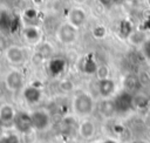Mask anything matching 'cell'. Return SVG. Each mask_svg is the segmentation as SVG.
<instances>
[{
	"label": "cell",
	"instance_id": "obj_20",
	"mask_svg": "<svg viewBox=\"0 0 150 143\" xmlns=\"http://www.w3.org/2000/svg\"><path fill=\"white\" fill-rule=\"evenodd\" d=\"M52 52H53V48H52L50 45H48V43L41 45V46L39 47V50H38L39 55L42 56V57H48V56L52 54Z\"/></svg>",
	"mask_w": 150,
	"mask_h": 143
},
{
	"label": "cell",
	"instance_id": "obj_7",
	"mask_svg": "<svg viewBox=\"0 0 150 143\" xmlns=\"http://www.w3.org/2000/svg\"><path fill=\"white\" fill-rule=\"evenodd\" d=\"M5 56L8 60V62H11L12 64H20L25 61L23 49L19 46H15V45H12V46L6 48Z\"/></svg>",
	"mask_w": 150,
	"mask_h": 143
},
{
	"label": "cell",
	"instance_id": "obj_6",
	"mask_svg": "<svg viewBox=\"0 0 150 143\" xmlns=\"http://www.w3.org/2000/svg\"><path fill=\"white\" fill-rule=\"evenodd\" d=\"M5 84L8 90L18 91L23 84V76L19 70H11L5 79Z\"/></svg>",
	"mask_w": 150,
	"mask_h": 143
},
{
	"label": "cell",
	"instance_id": "obj_9",
	"mask_svg": "<svg viewBox=\"0 0 150 143\" xmlns=\"http://www.w3.org/2000/svg\"><path fill=\"white\" fill-rule=\"evenodd\" d=\"M97 91L103 98L110 97L115 93V82L111 79H104V80H98L97 83Z\"/></svg>",
	"mask_w": 150,
	"mask_h": 143
},
{
	"label": "cell",
	"instance_id": "obj_24",
	"mask_svg": "<svg viewBox=\"0 0 150 143\" xmlns=\"http://www.w3.org/2000/svg\"><path fill=\"white\" fill-rule=\"evenodd\" d=\"M86 1H87V0H74V2L80 4V5H81V4H83V2H86Z\"/></svg>",
	"mask_w": 150,
	"mask_h": 143
},
{
	"label": "cell",
	"instance_id": "obj_2",
	"mask_svg": "<svg viewBox=\"0 0 150 143\" xmlns=\"http://www.w3.org/2000/svg\"><path fill=\"white\" fill-rule=\"evenodd\" d=\"M116 113H128L134 107V96L131 93L124 90L112 98Z\"/></svg>",
	"mask_w": 150,
	"mask_h": 143
},
{
	"label": "cell",
	"instance_id": "obj_5",
	"mask_svg": "<svg viewBox=\"0 0 150 143\" xmlns=\"http://www.w3.org/2000/svg\"><path fill=\"white\" fill-rule=\"evenodd\" d=\"M32 117V123H33V129L42 131L46 130L49 124H50V116L46 110L38 109L30 114Z\"/></svg>",
	"mask_w": 150,
	"mask_h": 143
},
{
	"label": "cell",
	"instance_id": "obj_4",
	"mask_svg": "<svg viewBox=\"0 0 150 143\" xmlns=\"http://www.w3.org/2000/svg\"><path fill=\"white\" fill-rule=\"evenodd\" d=\"M56 35H57V39L64 43V45H69V43H73L75 40H76V36H77V28L74 27L71 23L69 22H66V23H62L57 32H56Z\"/></svg>",
	"mask_w": 150,
	"mask_h": 143
},
{
	"label": "cell",
	"instance_id": "obj_1",
	"mask_svg": "<svg viewBox=\"0 0 150 143\" xmlns=\"http://www.w3.org/2000/svg\"><path fill=\"white\" fill-rule=\"evenodd\" d=\"M73 109L80 116H89L94 110V100L88 93H79L73 98Z\"/></svg>",
	"mask_w": 150,
	"mask_h": 143
},
{
	"label": "cell",
	"instance_id": "obj_25",
	"mask_svg": "<svg viewBox=\"0 0 150 143\" xmlns=\"http://www.w3.org/2000/svg\"><path fill=\"white\" fill-rule=\"evenodd\" d=\"M2 128H4V123L0 121V134H1V131H2Z\"/></svg>",
	"mask_w": 150,
	"mask_h": 143
},
{
	"label": "cell",
	"instance_id": "obj_8",
	"mask_svg": "<svg viewBox=\"0 0 150 143\" xmlns=\"http://www.w3.org/2000/svg\"><path fill=\"white\" fill-rule=\"evenodd\" d=\"M68 20H69V23H71L74 27L79 28L81 27L86 20H87V15H86V12L80 8V7H74L69 11V14H68Z\"/></svg>",
	"mask_w": 150,
	"mask_h": 143
},
{
	"label": "cell",
	"instance_id": "obj_3",
	"mask_svg": "<svg viewBox=\"0 0 150 143\" xmlns=\"http://www.w3.org/2000/svg\"><path fill=\"white\" fill-rule=\"evenodd\" d=\"M13 125L19 132L29 134L33 130V123H32L30 114L25 113V111L16 113L15 117H14V121H13Z\"/></svg>",
	"mask_w": 150,
	"mask_h": 143
},
{
	"label": "cell",
	"instance_id": "obj_13",
	"mask_svg": "<svg viewBox=\"0 0 150 143\" xmlns=\"http://www.w3.org/2000/svg\"><path fill=\"white\" fill-rule=\"evenodd\" d=\"M22 35L23 38L28 41V42H32V43H35L40 40V36H41V33H40V29L34 26V25H29V26H26L22 30Z\"/></svg>",
	"mask_w": 150,
	"mask_h": 143
},
{
	"label": "cell",
	"instance_id": "obj_14",
	"mask_svg": "<svg viewBox=\"0 0 150 143\" xmlns=\"http://www.w3.org/2000/svg\"><path fill=\"white\" fill-rule=\"evenodd\" d=\"M79 132L81 137L86 139H90L91 137H94L96 132V127L91 121H83L79 127Z\"/></svg>",
	"mask_w": 150,
	"mask_h": 143
},
{
	"label": "cell",
	"instance_id": "obj_17",
	"mask_svg": "<svg viewBox=\"0 0 150 143\" xmlns=\"http://www.w3.org/2000/svg\"><path fill=\"white\" fill-rule=\"evenodd\" d=\"M109 68L105 66V64H101V66H97L96 68V77L97 80H104V79H108L109 77Z\"/></svg>",
	"mask_w": 150,
	"mask_h": 143
},
{
	"label": "cell",
	"instance_id": "obj_23",
	"mask_svg": "<svg viewBox=\"0 0 150 143\" xmlns=\"http://www.w3.org/2000/svg\"><path fill=\"white\" fill-rule=\"evenodd\" d=\"M97 143H117V142H116V141H114V139L107 138V139H104V141H102V142H97Z\"/></svg>",
	"mask_w": 150,
	"mask_h": 143
},
{
	"label": "cell",
	"instance_id": "obj_21",
	"mask_svg": "<svg viewBox=\"0 0 150 143\" xmlns=\"http://www.w3.org/2000/svg\"><path fill=\"white\" fill-rule=\"evenodd\" d=\"M131 32H132V29H131L130 23L128 21H123L121 23V35H123L124 38H129Z\"/></svg>",
	"mask_w": 150,
	"mask_h": 143
},
{
	"label": "cell",
	"instance_id": "obj_27",
	"mask_svg": "<svg viewBox=\"0 0 150 143\" xmlns=\"http://www.w3.org/2000/svg\"><path fill=\"white\" fill-rule=\"evenodd\" d=\"M0 143H1V138H0Z\"/></svg>",
	"mask_w": 150,
	"mask_h": 143
},
{
	"label": "cell",
	"instance_id": "obj_22",
	"mask_svg": "<svg viewBox=\"0 0 150 143\" xmlns=\"http://www.w3.org/2000/svg\"><path fill=\"white\" fill-rule=\"evenodd\" d=\"M1 143H20V142L15 135H8V136L1 138Z\"/></svg>",
	"mask_w": 150,
	"mask_h": 143
},
{
	"label": "cell",
	"instance_id": "obj_10",
	"mask_svg": "<svg viewBox=\"0 0 150 143\" xmlns=\"http://www.w3.org/2000/svg\"><path fill=\"white\" fill-rule=\"evenodd\" d=\"M22 95H23V98H25L28 103L33 104V103H38V102L41 100L42 93H41V90H40L38 87L29 86V87H26V88L23 89Z\"/></svg>",
	"mask_w": 150,
	"mask_h": 143
},
{
	"label": "cell",
	"instance_id": "obj_16",
	"mask_svg": "<svg viewBox=\"0 0 150 143\" xmlns=\"http://www.w3.org/2000/svg\"><path fill=\"white\" fill-rule=\"evenodd\" d=\"M129 40L130 42L135 43V45H139V43H143L144 40H145V34L143 32H131V34L129 35Z\"/></svg>",
	"mask_w": 150,
	"mask_h": 143
},
{
	"label": "cell",
	"instance_id": "obj_12",
	"mask_svg": "<svg viewBox=\"0 0 150 143\" xmlns=\"http://www.w3.org/2000/svg\"><path fill=\"white\" fill-rule=\"evenodd\" d=\"M98 111H100V114H101L102 116H104V117H110V116H112V115L116 113L115 105H114V101H112L110 97L103 98V100L100 102V104H98Z\"/></svg>",
	"mask_w": 150,
	"mask_h": 143
},
{
	"label": "cell",
	"instance_id": "obj_26",
	"mask_svg": "<svg viewBox=\"0 0 150 143\" xmlns=\"http://www.w3.org/2000/svg\"><path fill=\"white\" fill-rule=\"evenodd\" d=\"M112 1H121V0H112Z\"/></svg>",
	"mask_w": 150,
	"mask_h": 143
},
{
	"label": "cell",
	"instance_id": "obj_18",
	"mask_svg": "<svg viewBox=\"0 0 150 143\" xmlns=\"http://www.w3.org/2000/svg\"><path fill=\"white\" fill-rule=\"evenodd\" d=\"M96 68H97V64H96V62L93 59H86L84 60V62H83V70L87 74L95 73L96 72Z\"/></svg>",
	"mask_w": 150,
	"mask_h": 143
},
{
	"label": "cell",
	"instance_id": "obj_11",
	"mask_svg": "<svg viewBox=\"0 0 150 143\" xmlns=\"http://www.w3.org/2000/svg\"><path fill=\"white\" fill-rule=\"evenodd\" d=\"M15 114H16L15 109L9 104H2L0 107V121L4 123V125L13 123Z\"/></svg>",
	"mask_w": 150,
	"mask_h": 143
},
{
	"label": "cell",
	"instance_id": "obj_15",
	"mask_svg": "<svg viewBox=\"0 0 150 143\" xmlns=\"http://www.w3.org/2000/svg\"><path fill=\"white\" fill-rule=\"evenodd\" d=\"M124 88H125L124 90H127V91H129L131 94L137 93V90L139 88V81H138V79L136 76H134V75L128 76L125 79V81H124Z\"/></svg>",
	"mask_w": 150,
	"mask_h": 143
},
{
	"label": "cell",
	"instance_id": "obj_19",
	"mask_svg": "<svg viewBox=\"0 0 150 143\" xmlns=\"http://www.w3.org/2000/svg\"><path fill=\"white\" fill-rule=\"evenodd\" d=\"M91 33H93V36H94L95 39H103V38L105 36V34H107V29H105L104 26L97 25V26H95V27L93 28Z\"/></svg>",
	"mask_w": 150,
	"mask_h": 143
}]
</instances>
